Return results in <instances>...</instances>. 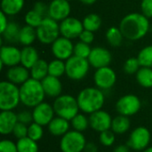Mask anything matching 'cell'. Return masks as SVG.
I'll return each instance as SVG.
<instances>
[{"label": "cell", "mask_w": 152, "mask_h": 152, "mask_svg": "<svg viewBox=\"0 0 152 152\" xmlns=\"http://www.w3.org/2000/svg\"><path fill=\"white\" fill-rule=\"evenodd\" d=\"M48 74L55 77H61L66 74V64L62 60L55 59L48 63Z\"/></svg>", "instance_id": "1f68e13d"}, {"label": "cell", "mask_w": 152, "mask_h": 152, "mask_svg": "<svg viewBox=\"0 0 152 152\" xmlns=\"http://www.w3.org/2000/svg\"><path fill=\"white\" fill-rule=\"evenodd\" d=\"M137 59L141 64V67L152 68V45H148L142 48L139 52Z\"/></svg>", "instance_id": "e575fe53"}, {"label": "cell", "mask_w": 152, "mask_h": 152, "mask_svg": "<svg viewBox=\"0 0 152 152\" xmlns=\"http://www.w3.org/2000/svg\"><path fill=\"white\" fill-rule=\"evenodd\" d=\"M79 110L85 114H92L102 109L105 102L103 91L98 87H86L77 96Z\"/></svg>", "instance_id": "7a4b0ae2"}, {"label": "cell", "mask_w": 152, "mask_h": 152, "mask_svg": "<svg viewBox=\"0 0 152 152\" xmlns=\"http://www.w3.org/2000/svg\"><path fill=\"white\" fill-rule=\"evenodd\" d=\"M43 20H44V17L42 15H40L39 13H37L36 11H34L33 9L28 11L25 14V17H24L26 25H28L35 28H37L41 24Z\"/></svg>", "instance_id": "d590c367"}, {"label": "cell", "mask_w": 152, "mask_h": 152, "mask_svg": "<svg viewBox=\"0 0 152 152\" xmlns=\"http://www.w3.org/2000/svg\"><path fill=\"white\" fill-rule=\"evenodd\" d=\"M17 123L18 117L13 110H1L0 134L2 135H8L12 134V131Z\"/></svg>", "instance_id": "d6986e66"}, {"label": "cell", "mask_w": 152, "mask_h": 152, "mask_svg": "<svg viewBox=\"0 0 152 152\" xmlns=\"http://www.w3.org/2000/svg\"><path fill=\"white\" fill-rule=\"evenodd\" d=\"M142 108V102L135 94H126L116 102V110L119 115L131 117L137 114Z\"/></svg>", "instance_id": "30bf717a"}, {"label": "cell", "mask_w": 152, "mask_h": 152, "mask_svg": "<svg viewBox=\"0 0 152 152\" xmlns=\"http://www.w3.org/2000/svg\"><path fill=\"white\" fill-rule=\"evenodd\" d=\"M20 64L25 68L30 69L32 66L39 60V55L35 47L32 45L24 46L21 50Z\"/></svg>", "instance_id": "603a6c76"}, {"label": "cell", "mask_w": 152, "mask_h": 152, "mask_svg": "<svg viewBox=\"0 0 152 152\" xmlns=\"http://www.w3.org/2000/svg\"><path fill=\"white\" fill-rule=\"evenodd\" d=\"M47 128L50 134H53V136L61 137L69 131L70 124L69 120L56 116L49 123V125L47 126Z\"/></svg>", "instance_id": "7402d4cb"}, {"label": "cell", "mask_w": 152, "mask_h": 152, "mask_svg": "<svg viewBox=\"0 0 152 152\" xmlns=\"http://www.w3.org/2000/svg\"><path fill=\"white\" fill-rule=\"evenodd\" d=\"M84 152H98V147L94 142H87L85 147Z\"/></svg>", "instance_id": "c3c4849f"}, {"label": "cell", "mask_w": 152, "mask_h": 152, "mask_svg": "<svg viewBox=\"0 0 152 152\" xmlns=\"http://www.w3.org/2000/svg\"><path fill=\"white\" fill-rule=\"evenodd\" d=\"M0 152H18L17 144L9 139H4L0 142Z\"/></svg>", "instance_id": "b9f144b4"}, {"label": "cell", "mask_w": 152, "mask_h": 152, "mask_svg": "<svg viewBox=\"0 0 152 152\" xmlns=\"http://www.w3.org/2000/svg\"><path fill=\"white\" fill-rule=\"evenodd\" d=\"M32 115L34 122L41 125L42 126H47L55 117V112L53 105L43 102L33 108Z\"/></svg>", "instance_id": "5bb4252c"}, {"label": "cell", "mask_w": 152, "mask_h": 152, "mask_svg": "<svg viewBox=\"0 0 152 152\" xmlns=\"http://www.w3.org/2000/svg\"><path fill=\"white\" fill-rule=\"evenodd\" d=\"M7 80L17 85L21 86L25 83L28 78H30V72L29 69L22 66L21 64L10 67L6 72Z\"/></svg>", "instance_id": "ffe728a7"}, {"label": "cell", "mask_w": 152, "mask_h": 152, "mask_svg": "<svg viewBox=\"0 0 152 152\" xmlns=\"http://www.w3.org/2000/svg\"><path fill=\"white\" fill-rule=\"evenodd\" d=\"M20 103V87L10 81L0 83V110H13Z\"/></svg>", "instance_id": "277c9868"}, {"label": "cell", "mask_w": 152, "mask_h": 152, "mask_svg": "<svg viewBox=\"0 0 152 152\" xmlns=\"http://www.w3.org/2000/svg\"><path fill=\"white\" fill-rule=\"evenodd\" d=\"M20 103L28 108H34L44 102L46 96L41 81L28 78L20 86Z\"/></svg>", "instance_id": "3957f363"}, {"label": "cell", "mask_w": 152, "mask_h": 152, "mask_svg": "<svg viewBox=\"0 0 152 152\" xmlns=\"http://www.w3.org/2000/svg\"><path fill=\"white\" fill-rule=\"evenodd\" d=\"M52 53L56 59L66 61L74 55V45L71 39L64 37H59L52 45Z\"/></svg>", "instance_id": "7c38bea8"}, {"label": "cell", "mask_w": 152, "mask_h": 152, "mask_svg": "<svg viewBox=\"0 0 152 152\" xmlns=\"http://www.w3.org/2000/svg\"><path fill=\"white\" fill-rule=\"evenodd\" d=\"M151 140V134L150 130L145 126H138L131 132L126 144L131 150L143 151L150 146Z\"/></svg>", "instance_id": "9c48e42d"}, {"label": "cell", "mask_w": 152, "mask_h": 152, "mask_svg": "<svg viewBox=\"0 0 152 152\" xmlns=\"http://www.w3.org/2000/svg\"><path fill=\"white\" fill-rule=\"evenodd\" d=\"M142 13L148 18H152V0H142Z\"/></svg>", "instance_id": "f6af8a7d"}, {"label": "cell", "mask_w": 152, "mask_h": 152, "mask_svg": "<svg viewBox=\"0 0 152 152\" xmlns=\"http://www.w3.org/2000/svg\"><path fill=\"white\" fill-rule=\"evenodd\" d=\"M90 65L95 69L110 66L112 61V55L109 50L104 47L96 46L92 48L91 53L88 57Z\"/></svg>", "instance_id": "ac0fdd59"}, {"label": "cell", "mask_w": 152, "mask_h": 152, "mask_svg": "<svg viewBox=\"0 0 152 152\" xmlns=\"http://www.w3.org/2000/svg\"><path fill=\"white\" fill-rule=\"evenodd\" d=\"M43 127L44 126H42L41 125L36 122H32L30 125H28V137H29L30 139L36 142L40 141L44 135Z\"/></svg>", "instance_id": "8d00e7d4"}, {"label": "cell", "mask_w": 152, "mask_h": 152, "mask_svg": "<svg viewBox=\"0 0 152 152\" xmlns=\"http://www.w3.org/2000/svg\"><path fill=\"white\" fill-rule=\"evenodd\" d=\"M36 39H37V29L35 28L30 27L28 25H25L20 28V37H19L20 44H21L24 46L31 45Z\"/></svg>", "instance_id": "83f0119b"}, {"label": "cell", "mask_w": 152, "mask_h": 152, "mask_svg": "<svg viewBox=\"0 0 152 152\" xmlns=\"http://www.w3.org/2000/svg\"><path fill=\"white\" fill-rule=\"evenodd\" d=\"M142 152H152V146H149L147 149H145Z\"/></svg>", "instance_id": "816d5d0a"}, {"label": "cell", "mask_w": 152, "mask_h": 152, "mask_svg": "<svg viewBox=\"0 0 152 152\" xmlns=\"http://www.w3.org/2000/svg\"><path fill=\"white\" fill-rule=\"evenodd\" d=\"M17 117H18V122H20V123L25 124L27 126H28L32 122H34L32 111L30 112L28 110H22L17 114Z\"/></svg>", "instance_id": "7bdbcfd3"}, {"label": "cell", "mask_w": 152, "mask_h": 152, "mask_svg": "<svg viewBox=\"0 0 152 152\" xmlns=\"http://www.w3.org/2000/svg\"><path fill=\"white\" fill-rule=\"evenodd\" d=\"M30 72V77L42 81L45 77H46L48 74V62H46L45 60L39 59L29 69Z\"/></svg>", "instance_id": "484cf974"}, {"label": "cell", "mask_w": 152, "mask_h": 152, "mask_svg": "<svg viewBox=\"0 0 152 152\" xmlns=\"http://www.w3.org/2000/svg\"><path fill=\"white\" fill-rule=\"evenodd\" d=\"M130 127H131V121L129 117L118 114V116L115 117L112 119L110 129L116 134H125L129 131Z\"/></svg>", "instance_id": "cb8c5ba5"}, {"label": "cell", "mask_w": 152, "mask_h": 152, "mask_svg": "<svg viewBox=\"0 0 152 152\" xmlns=\"http://www.w3.org/2000/svg\"><path fill=\"white\" fill-rule=\"evenodd\" d=\"M82 4H86V5H91V4H94L97 0H79Z\"/></svg>", "instance_id": "f907efd6"}, {"label": "cell", "mask_w": 152, "mask_h": 152, "mask_svg": "<svg viewBox=\"0 0 152 152\" xmlns=\"http://www.w3.org/2000/svg\"><path fill=\"white\" fill-rule=\"evenodd\" d=\"M33 10L36 11L37 13L42 15L44 18L48 17V5L41 1L36 2L33 6Z\"/></svg>", "instance_id": "ee69618b"}, {"label": "cell", "mask_w": 152, "mask_h": 152, "mask_svg": "<svg viewBox=\"0 0 152 152\" xmlns=\"http://www.w3.org/2000/svg\"><path fill=\"white\" fill-rule=\"evenodd\" d=\"M141 64L137 59V57H131L128 58L124 63V71L128 75L136 74L137 71L140 69Z\"/></svg>", "instance_id": "f35d334b"}, {"label": "cell", "mask_w": 152, "mask_h": 152, "mask_svg": "<svg viewBox=\"0 0 152 152\" xmlns=\"http://www.w3.org/2000/svg\"><path fill=\"white\" fill-rule=\"evenodd\" d=\"M84 29L90 30L92 32L97 31L102 26V19L97 13H89L82 20Z\"/></svg>", "instance_id": "4dcf8cb0"}, {"label": "cell", "mask_w": 152, "mask_h": 152, "mask_svg": "<svg viewBox=\"0 0 152 152\" xmlns=\"http://www.w3.org/2000/svg\"><path fill=\"white\" fill-rule=\"evenodd\" d=\"M94 81L99 89L104 91L114 86L117 81V74L110 66L96 69L94 75Z\"/></svg>", "instance_id": "8fae6325"}, {"label": "cell", "mask_w": 152, "mask_h": 152, "mask_svg": "<svg viewBox=\"0 0 152 152\" xmlns=\"http://www.w3.org/2000/svg\"><path fill=\"white\" fill-rule=\"evenodd\" d=\"M36 29L37 40L43 45H52L61 35L60 24L50 17L44 18Z\"/></svg>", "instance_id": "8992f818"}, {"label": "cell", "mask_w": 152, "mask_h": 152, "mask_svg": "<svg viewBox=\"0 0 152 152\" xmlns=\"http://www.w3.org/2000/svg\"><path fill=\"white\" fill-rule=\"evenodd\" d=\"M21 51L14 45H2L0 49V67H13L20 64Z\"/></svg>", "instance_id": "2e32d148"}, {"label": "cell", "mask_w": 152, "mask_h": 152, "mask_svg": "<svg viewBox=\"0 0 152 152\" xmlns=\"http://www.w3.org/2000/svg\"><path fill=\"white\" fill-rule=\"evenodd\" d=\"M105 36H106V39H107L108 43L111 46L118 47L122 45L124 36L119 28H117V27L109 28L108 30L106 31Z\"/></svg>", "instance_id": "f546056e"}, {"label": "cell", "mask_w": 152, "mask_h": 152, "mask_svg": "<svg viewBox=\"0 0 152 152\" xmlns=\"http://www.w3.org/2000/svg\"><path fill=\"white\" fill-rule=\"evenodd\" d=\"M79 39L80 41L86 43V44H88V45H91L93 43V41L94 40V32L90 31V30H86V29H84L80 36H79Z\"/></svg>", "instance_id": "bcb514c9"}, {"label": "cell", "mask_w": 152, "mask_h": 152, "mask_svg": "<svg viewBox=\"0 0 152 152\" xmlns=\"http://www.w3.org/2000/svg\"><path fill=\"white\" fill-rule=\"evenodd\" d=\"M53 107L56 116L69 121H71L80 110L77 98L69 94H61L55 98Z\"/></svg>", "instance_id": "5b68a950"}, {"label": "cell", "mask_w": 152, "mask_h": 152, "mask_svg": "<svg viewBox=\"0 0 152 152\" xmlns=\"http://www.w3.org/2000/svg\"><path fill=\"white\" fill-rule=\"evenodd\" d=\"M70 122H71L73 130H76L81 133L86 131L90 126L89 117H86L85 113H78L71 119Z\"/></svg>", "instance_id": "836d02e7"}, {"label": "cell", "mask_w": 152, "mask_h": 152, "mask_svg": "<svg viewBox=\"0 0 152 152\" xmlns=\"http://www.w3.org/2000/svg\"><path fill=\"white\" fill-rule=\"evenodd\" d=\"M18 152H38L39 148L37 142L30 139L29 137H24L17 140Z\"/></svg>", "instance_id": "d6a6232c"}, {"label": "cell", "mask_w": 152, "mask_h": 152, "mask_svg": "<svg viewBox=\"0 0 152 152\" xmlns=\"http://www.w3.org/2000/svg\"><path fill=\"white\" fill-rule=\"evenodd\" d=\"M20 27L14 21H9L6 28L4 30L2 34V37L6 42H9L10 44L13 43H19V37H20Z\"/></svg>", "instance_id": "4316f807"}, {"label": "cell", "mask_w": 152, "mask_h": 152, "mask_svg": "<svg viewBox=\"0 0 152 152\" xmlns=\"http://www.w3.org/2000/svg\"><path fill=\"white\" fill-rule=\"evenodd\" d=\"M138 84L144 88L152 87V68L141 67L135 74Z\"/></svg>", "instance_id": "f1b7e54d"}, {"label": "cell", "mask_w": 152, "mask_h": 152, "mask_svg": "<svg viewBox=\"0 0 152 152\" xmlns=\"http://www.w3.org/2000/svg\"><path fill=\"white\" fill-rule=\"evenodd\" d=\"M68 1H72V0H68Z\"/></svg>", "instance_id": "f5cc1de1"}, {"label": "cell", "mask_w": 152, "mask_h": 152, "mask_svg": "<svg viewBox=\"0 0 152 152\" xmlns=\"http://www.w3.org/2000/svg\"><path fill=\"white\" fill-rule=\"evenodd\" d=\"M41 83L46 96L50 98H57L61 94L62 84L59 77L48 75L41 81Z\"/></svg>", "instance_id": "44dd1931"}, {"label": "cell", "mask_w": 152, "mask_h": 152, "mask_svg": "<svg viewBox=\"0 0 152 152\" xmlns=\"http://www.w3.org/2000/svg\"><path fill=\"white\" fill-rule=\"evenodd\" d=\"M118 28L125 38L136 41L144 37L148 33L150 29L149 18L142 13L132 12L121 20Z\"/></svg>", "instance_id": "6da1fadb"}, {"label": "cell", "mask_w": 152, "mask_h": 152, "mask_svg": "<svg viewBox=\"0 0 152 152\" xmlns=\"http://www.w3.org/2000/svg\"><path fill=\"white\" fill-rule=\"evenodd\" d=\"M92 48L90 47V45L86 44L82 41H79L74 45V55L84 58V59H88L90 53H91Z\"/></svg>", "instance_id": "74e56055"}, {"label": "cell", "mask_w": 152, "mask_h": 152, "mask_svg": "<svg viewBox=\"0 0 152 152\" xmlns=\"http://www.w3.org/2000/svg\"><path fill=\"white\" fill-rule=\"evenodd\" d=\"M112 119L110 114L102 109L89 115L90 127L98 133L110 130L111 128Z\"/></svg>", "instance_id": "9a60e30c"}, {"label": "cell", "mask_w": 152, "mask_h": 152, "mask_svg": "<svg viewBox=\"0 0 152 152\" xmlns=\"http://www.w3.org/2000/svg\"><path fill=\"white\" fill-rule=\"evenodd\" d=\"M71 6L68 0H52L48 5V17L56 21H61L69 17Z\"/></svg>", "instance_id": "e0dca14e"}, {"label": "cell", "mask_w": 152, "mask_h": 152, "mask_svg": "<svg viewBox=\"0 0 152 152\" xmlns=\"http://www.w3.org/2000/svg\"><path fill=\"white\" fill-rule=\"evenodd\" d=\"M28 126H27L25 124H22L20 122H18L16 124L13 131H12L13 136L17 140L24 138V137H27L28 136Z\"/></svg>", "instance_id": "60d3db41"}, {"label": "cell", "mask_w": 152, "mask_h": 152, "mask_svg": "<svg viewBox=\"0 0 152 152\" xmlns=\"http://www.w3.org/2000/svg\"><path fill=\"white\" fill-rule=\"evenodd\" d=\"M83 30V22L75 17H68L60 22L61 36L67 37L69 39L79 37Z\"/></svg>", "instance_id": "4fadbf2b"}, {"label": "cell", "mask_w": 152, "mask_h": 152, "mask_svg": "<svg viewBox=\"0 0 152 152\" xmlns=\"http://www.w3.org/2000/svg\"><path fill=\"white\" fill-rule=\"evenodd\" d=\"M8 16L4 13L3 12H0V23H1V27H0V33H3L4 30L6 28L9 21H8Z\"/></svg>", "instance_id": "7dc6e473"}, {"label": "cell", "mask_w": 152, "mask_h": 152, "mask_svg": "<svg viewBox=\"0 0 152 152\" xmlns=\"http://www.w3.org/2000/svg\"><path fill=\"white\" fill-rule=\"evenodd\" d=\"M116 141V134L111 130H106L100 133V142L105 147H110Z\"/></svg>", "instance_id": "ab89813d"}, {"label": "cell", "mask_w": 152, "mask_h": 152, "mask_svg": "<svg viewBox=\"0 0 152 152\" xmlns=\"http://www.w3.org/2000/svg\"><path fill=\"white\" fill-rule=\"evenodd\" d=\"M113 152H130V148L127 144H119L113 150Z\"/></svg>", "instance_id": "681fc988"}, {"label": "cell", "mask_w": 152, "mask_h": 152, "mask_svg": "<svg viewBox=\"0 0 152 152\" xmlns=\"http://www.w3.org/2000/svg\"><path fill=\"white\" fill-rule=\"evenodd\" d=\"M66 64V76L74 81L82 80L87 75L90 63L87 59L80 58L76 55H72L65 61Z\"/></svg>", "instance_id": "52a82bcc"}, {"label": "cell", "mask_w": 152, "mask_h": 152, "mask_svg": "<svg viewBox=\"0 0 152 152\" xmlns=\"http://www.w3.org/2000/svg\"><path fill=\"white\" fill-rule=\"evenodd\" d=\"M24 0H2L1 12L7 16H13L18 14L24 6Z\"/></svg>", "instance_id": "d4e9b609"}, {"label": "cell", "mask_w": 152, "mask_h": 152, "mask_svg": "<svg viewBox=\"0 0 152 152\" xmlns=\"http://www.w3.org/2000/svg\"><path fill=\"white\" fill-rule=\"evenodd\" d=\"M86 143V139L83 133L69 130L61 137L60 149L61 152H83Z\"/></svg>", "instance_id": "ba28073f"}]
</instances>
